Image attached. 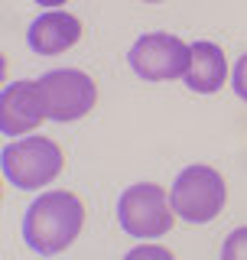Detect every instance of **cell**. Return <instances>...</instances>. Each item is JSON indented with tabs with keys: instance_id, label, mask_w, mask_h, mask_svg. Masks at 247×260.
<instances>
[{
	"instance_id": "cell-6",
	"label": "cell",
	"mask_w": 247,
	"mask_h": 260,
	"mask_svg": "<svg viewBox=\"0 0 247 260\" xmlns=\"http://www.w3.org/2000/svg\"><path fill=\"white\" fill-rule=\"evenodd\" d=\"M39 98L49 120H78L95 108L98 101V88L95 81L78 69H55L46 72L43 78H36Z\"/></svg>"
},
{
	"instance_id": "cell-13",
	"label": "cell",
	"mask_w": 247,
	"mask_h": 260,
	"mask_svg": "<svg viewBox=\"0 0 247 260\" xmlns=\"http://www.w3.org/2000/svg\"><path fill=\"white\" fill-rule=\"evenodd\" d=\"M39 7H49V10H59L62 4H69V0H36Z\"/></svg>"
},
{
	"instance_id": "cell-8",
	"label": "cell",
	"mask_w": 247,
	"mask_h": 260,
	"mask_svg": "<svg viewBox=\"0 0 247 260\" xmlns=\"http://www.w3.org/2000/svg\"><path fill=\"white\" fill-rule=\"evenodd\" d=\"M26 39H29V49L36 55L69 52V49L81 39V20L72 16V13H65V10H49V13L33 20Z\"/></svg>"
},
{
	"instance_id": "cell-9",
	"label": "cell",
	"mask_w": 247,
	"mask_h": 260,
	"mask_svg": "<svg viewBox=\"0 0 247 260\" xmlns=\"http://www.w3.org/2000/svg\"><path fill=\"white\" fill-rule=\"evenodd\" d=\"M228 78L225 52L215 43H192V65L186 72V85L199 94H215Z\"/></svg>"
},
{
	"instance_id": "cell-2",
	"label": "cell",
	"mask_w": 247,
	"mask_h": 260,
	"mask_svg": "<svg viewBox=\"0 0 247 260\" xmlns=\"http://www.w3.org/2000/svg\"><path fill=\"white\" fill-rule=\"evenodd\" d=\"M228 199V185L218 169L211 166H189L176 176L169 192V202L176 215L189 224H208L211 218L221 215Z\"/></svg>"
},
{
	"instance_id": "cell-10",
	"label": "cell",
	"mask_w": 247,
	"mask_h": 260,
	"mask_svg": "<svg viewBox=\"0 0 247 260\" xmlns=\"http://www.w3.org/2000/svg\"><path fill=\"white\" fill-rule=\"evenodd\" d=\"M221 257L225 260H247V228H237V231L228 234L225 247H221Z\"/></svg>"
},
{
	"instance_id": "cell-1",
	"label": "cell",
	"mask_w": 247,
	"mask_h": 260,
	"mask_svg": "<svg viewBox=\"0 0 247 260\" xmlns=\"http://www.w3.org/2000/svg\"><path fill=\"white\" fill-rule=\"evenodd\" d=\"M85 224V205L75 192H46L29 205L23 218V241L36 254H59L81 234Z\"/></svg>"
},
{
	"instance_id": "cell-7",
	"label": "cell",
	"mask_w": 247,
	"mask_h": 260,
	"mask_svg": "<svg viewBox=\"0 0 247 260\" xmlns=\"http://www.w3.org/2000/svg\"><path fill=\"white\" fill-rule=\"evenodd\" d=\"M43 120H46V108H43L36 81H13V85L4 88V98H0V127H4L7 137L29 134Z\"/></svg>"
},
{
	"instance_id": "cell-12",
	"label": "cell",
	"mask_w": 247,
	"mask_h": 260,
	"mask_svg": "<svg viewBox=\"0 0 247 260\" xmlns=\"http://www.w3.org/2000/svg\"><path fill=\"white\" fill-rule=\"evenodd\" d=\"M137 257H160V260H169L172 254L166 247H134L130 250V260H137Z\"/></svg>"
},
{
	"instance_id": "cell-11",
	"label": "cell",
	"mask_w": 247,
	"mask_h": 260,
	"mask_svg": "<svg viewBox=\"0 0 247 260\" xmlns=\"http://www.w3.org/2000/svg\"><path fill=\"white\" fill-rule=\"evenodd\" d=\"M231 85H234V94L241 98V101H247V52H244L241 59H237V65H234Z\"/></svg>"
},
{
	"instance_id": "cell-5",
	"label": "cell",
	"mask_w": 247,
	"mask_h": 260,
	"mask_svg": "<svg viewBox=\"0 0 247 260\" xmlns=\"http://www.w3.org/2000/svg\"><path fill=\"white\" fill-rule=\"evenodd\" d=\"M117 218L120 228L130 238H160L172 228L176 208L169 195L153 182H137L120 195L117 202Z\"/></svg>"
},
{
	"instance_id": "cell-4",
	"label": "cell",
	"mask_w": 247,
	"mask_h": 260,
	"mask_svg": "<svg viewBox=\"0 0 247 260\" xmlns=\"http://www.w3.org/2000/svg\"><path fill=\"white\" fill-rule=\"evenodd\" d=\"M127 65L143 81H176L192 65V46L172 32H146L127 52Z\"/></svg>"
},
{
	"instance_id": "cell-3",
	"label": "cell",
	"mask_w": 247,
	"mask_h": 260,
	"mask_svg": "<svg viewBox=\"0 0 247 260\" xmlns=\"http://www.w3.org/2000/svg\"><path fill=\"white\" fill-rule=\"evenodd\" d=\"M62 150L55 146L49 137H26V140H16L10 146H4V156H0V166H4V176L13 189H43L49 185L55 176L62 173Z\"/></svg>"
},
{
	"instance_id": "cell-14",
	"label": "cell",
	"mask_w": 247,
	"mask_h": 260,
	"mask_svg": "<svg viewBox=\"0 0 247 260\" xmlns=\"http://www.w3.org/2000/svg\"><path fill=\"white\" fill-rule=\"evenodd\" d=\"M150 4H160V0H150Z\"/></svg>"
}]
</instances>
